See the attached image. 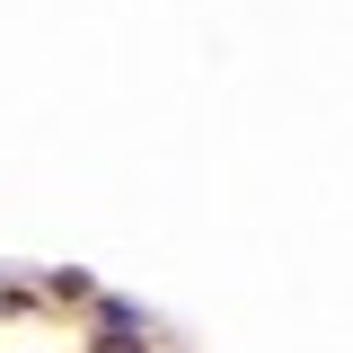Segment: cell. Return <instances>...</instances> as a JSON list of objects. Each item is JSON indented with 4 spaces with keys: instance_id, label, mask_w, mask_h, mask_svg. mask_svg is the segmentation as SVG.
<instances>
[{
    "instance_id": "cell-1",
    "label": "cell",
    "mask_w": 353,
    "mask_h": 353,
    "mask_svg": "<svg viewBox=\"0 0 353 353\" xmlns=\"http://www.w3.org/2000/svg\"><path fill=\"white\" fill-rule=\"evenodd\" d=\"M106 353H132V345H106Z\"/></svg>"
}]
</instances>
